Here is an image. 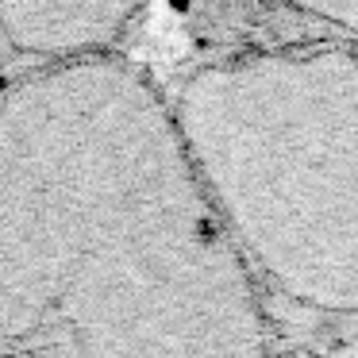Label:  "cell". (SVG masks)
Masks as SVG:
<instances>
[{"instance_id":"obj_1","label":"cell","mask_w":358,"mask_h":358,"mask_svg":"<svg viewBox=\"0 0 358 358\" xmlns=\"http://www.w3.org/2000/svg\"><path fill=\"white\" fill-rule=\"evenodd\" d=\"M0 339L66 358H266L262 285L173 101L116 55L0 89Z\"/></svg>"},{"instance_id":"obj_2","label":"cell","mask_w":358,"mask_h":358,"mask_svg":"<svg viewBox=\"0 0 358 358\" xmlns=\"http://www.w3.org/2000/svg\"><path fill=\"white\" fill-rule=\"evenodd\" d=\"M173 116L258 285L312 312H358V47L204 66Z\"/></svg>"},{"instance_id":"obj_3","label":"cell","mask_w":358,"mask_h":358,"mask_svg":"<svg viewBox=\"0 0 358 358\" xmlns=\"http://www.w3.org/2000/svg\"><path fill=\"white\" fill-rule=\"evenodd\" d=\"M135 20L131 4H85V0H4L0 4V39L16 55L39 58L43 66L81 62L112 55L124 27Z\"/></svg>"},{"instance_id":"obj_4","label":"cell","mask_w":358,"mask_h":358,"mask_svg":"<svg viewBox=\"0 0 358 358\" xmlns=\"http://www.w3.org/2000/svg\"><path fill=\"white\" fill-rule=\"evenodd\" d=\"M316 12L320 20H327V24H339V27H347V31H358V4H316Z\"/></svg>"},{"instance_id":"obj_5","label":"cell","mask_w":358,"mask_h":358,"mask_svg":"<svg viewBox=\"0 0 358 358\" xmlns=\"http://www.w3.org/2000/svg\"><path fill=\"white\" fill-rule=\"evenodd\" d=\"M4 85H8V81H4V73H0V89H4Z\"/></svg>"}]
</instances>
